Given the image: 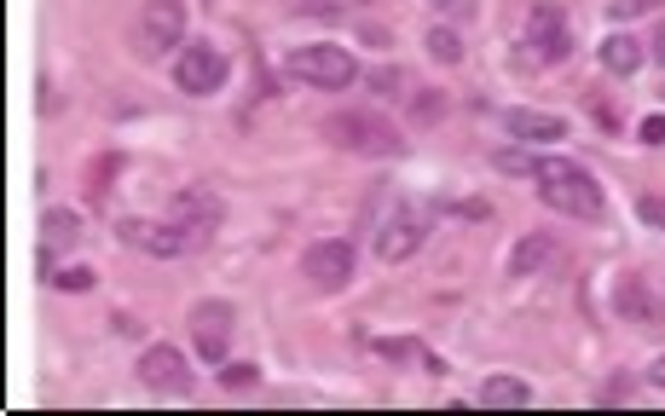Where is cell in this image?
<instances>
[{
    "mask_svg": "<svg viewBox=\"0 0 665 416\" xmlns=\"http://www.w3.org/2000/svg\"><path fill=\"white\" fill-rule=\"evenodd\" d=\"M648 382H654V387H665V353H659V358L648 364Z\"/></svg>",
    "mask_w": 665,
    "mask_h": 416,
    "instance_id": "37",
    "label": "cell"
},
{
    "mask_svg": "<svg viewBox=\"0 0 665 416\" xmlns=\"http://www.w3.org/2000/svg\"><path fill=\"white\" fill-rule=\"evenodd\" d=\"M423 46H428V59H440V64H464V35H457L451 23H434Z\"/></svg>",
    "mask_w": 665,
    "mask_h": 416,
    "instance_id": "20",
    "label": "cell"
},
{
    "mask_svg": "<svg viewBox=\"0 0 665 416\" xmlns=\"http://www.w3.org/2000/svg\"><path fill=\"white\" fill-rule=\"evenodd\" d=\"M371 87H376L382 98H405V87H412V75H405L399 64H382V70H371Z\"/></svg>",
    "mask_w": 665,
    "mask_h": 416,
    "instance_id": "22",
    "label": "cell"
},
{
    "mask_svg": "<svg viewBox=\"0 0 665 416\" xmlns=\"http://www.w3.org/2000/svg\"><path fill=\"white\" fill-rule=\"evenodd\" d=\"M59 283H64L70 295H87V290H93V267H64Z\"/></svg>",
    "mask_w": 665,
    "mask_h": 416,
    "instance_id": "27",
    "label": "cell"
},
{
    "mask_svg": "<svg viewBox=\"0 0 665 416\" xmlns=\"http://www.w3.org/2000/svg\"><path fill=\"white\" fill-rule=\"evenodd\" d=\"M376 353H382V358H412L417 342H376Z\"/></svg>",
    "mask_w": 665,
    "mask_h": 416,
    "instance_id": "33",
    "label": "cell"
},
{
    "mask_svg": "<svg viewBox=\"0 0 665 416\" xmlns=\"http://www.w3.org/2000/svg\"><path fill=\"white\" fill-rule=\"evenodd\" d=\"M596 59H602L607 75H636V70H643V59H648V46L636 41V35H625V30H613V35L602 41Z\"/></svg>",
    "mask_w": 665,
    "mask_h": 416,
    "instance_id": "15",
    "label": "cell"
},
{
    "mask_svg": "<svg viewBox=\"0 0 665 416\" xmlns=\"http://www.w3.org/2000/svg\"><path fill=\"white\" fill-rule=\"evenodd\" d=\"M659 7H665V0H607V18L613 23H631V18H648Z\"/></svg>",
    "mask_w": 665,
    "mask_h": 416,
    "instance_id": "23",
    "label": "cell"
},
{
    "mask_svg": "<svg viewBox=\"0 0 665 416\" xmlns=\"http://www.w3.org/2000/svg\"><path fill=\"white\" fill-rule=\"evenodd\" d=\"M226 82H232V59H226L220 46H209V41H197V46H186L180 59H174V87H180L186 98H209Z\"/></svg>",
    "mask_w": 665,
    "mask_h": 416,
    "instance_id": "6",
    "label": "cell"
},
{
    "mask_svg": "<svg viewBox=\"0 0 665 416\" xmlns=\"http://www.w3.org/2000/svg\"><path fill=\"white\" fill-rule=\"evenodd\" d=\"M111 324H116V335H139V319H134V312H116Z\"/></svg>",
    "mask_w": 665,
    "mask_h": 416,
    "instance_id": "36",
    "label": "cell"
},
{
    "mask_svg": "<svg viewBox=\"0 0 665 416\" xmlns=\"http://www.w3.org/2000/svg\"><path fill=\"white\" fill-rule=\"evenodd\" d=\"M492 163H498L503 174H521V179H532V174H539V156H532V150H498Z\"/></svg>",
    "mask_w": 665,
    "mask_h": 416,
    "instance_id": "24",
    "label": "cell"
},
{
    "mask_svg": "<svg viewBox=\"0 0 665 416\" xmlns=\"http://www.w3.org/2000/svg\"><path fill=\"white\" fill-rule=\"evenodd\" d=\"M428 226H434V215H428L423 202H399V208H388V215L376 220V238H371L376 260H382V267H399V260H412V254L428 243Z\"/></svg>",
    "mask_w": 665,
    "mask_h": 416,
    "instance_id": "4",
    "label": "cell"
},
{
    "mask_svg": "<svg viewBox=\"0 0 665 416\" xmlns=\"http://www.w3.org/2000/svg\"><path fill=\"white\" fill-rule=\"evenodd\" d=\"M319 134L336 150H353V156H394L399 150V134L376 111H330L319 122Z\"/></svg>",
    "mask_w": 665,
    "mask_h": 416,
    "instance_id": "3",
    "label": "cell"
},
{
    "mask_svg": "<svg viewBox=\"0 0 665 416\" xmlns=\"http://www.w3.org/2000/svg\"><path fill=\"white\" fill-rule=\"evenodd\" d=\"M503 127H509V139H521V145H550V139H568V122L550 116V111H503Z\"/></svg>",
    "mask_w": 665,
    "mask_h": 416,
    "instance_id": "14",
    "label": "cell"
},
{
    "mask_svg": "<svg viewBox=\"0 0 665 416\" xmlns=\"http://www.w3.org/2000/svg\"><path fill=\"white\" fill-rule=\"evenodd\" d=\"M539 197L555 208V215H573V220H602L607 215V197L596 186V174L573 163V156H539V174H532Z\"/></svg>",
    "mask_w": 665,
    "mask_h": 416,
    "instance_id": "1",
    "label": "cell"
},
{
    "mask_svg": "<svg viewBox=\"0 0 665 416\" xmlns=\"http://www.w3.org/2000/svg\"><path fill=\"white\" fill-rule=\"evenodd\" d=\"M434 12H446L451 23H464V18H475V0H434Z\"/></svg>",
    "mask_w": 665,
    "mask_h": 416,
    "instance_id": "31",
    "label": "cell"
},
{
    "mask_svg": "<svg viewBox=\"0 0 665 416\" xmlns=\"http://www.w3.org/2000/svg\"><path fill=\"white\" fill-rule=\"evenodd\" d=\"M186 41V0H145V52H174Z\"/></svg>",
    "mask_w": 665,
    "mask_h": 416,
    "instance_id": "13",
    "label": "cell"
},
{
    "mask_svg": "<svg viewBox=\"0 0 665 416\" xmlns=\"http://www.w3.org/2000/svg\"><path fill=\"white\" fill-rule=\"evenodd\" d=\"M648 59H659V70H665V18H659V30H654V41H648Z\"/></svg>",
    "mask_w": 665,
    "mask_h": 416,
    "instance_id": "35",
    "label": "cell"
},
{
    "mask_svg": "<svg viewBox=\"0 0 665 416\" xmlns=\"http://www.w3.org/2000/svg\"><path fill=\"white\" fill-rule=\"evenodd\" d=\"M168 220L180 226L191 243H209L215 231H220V220H226V202L209 186H180V191H174V202H168Z\"/></svg>",
    "mask_w": 665,
    "mask_h": 416,
    "instance_id": "8",
    "label": "cell"
},
{
    "mask_svg": "<svg viewBox=\"0 0 665 416\" xmlns=\"http://www.w3.org/2000/svg\"><path fill=\"white\" fill-rule=\"evenodd\" d=\"M139 382L150 387V394H191V364H186V353L180 347H168V342H150L145 353H139Z\"/></svg>",
    "mask_w": 665,
    "mask_h": 416,
    "instance_id": "11",
    "label": "cell"
},
{
    "mask_svg": "<svg viewBox=\"0 0 665 416\" xmlns=\"http://www.w3.org/2000/svg\"><path fill=\"white\" fill-rule=\"evenodd\" d=\"M35 93H41V98H35V104H41V116H53V111H59V98H53V82H46V75L35 82Z\"/></svg>",
    "mask_w": 665,
    "mask_h": 416,
    "instance_id": "34",
    "label": "cell"
},
{
    "mask_svg": "<svg viewBox=\"0 0 665 416\" xmlns=\"http://www.w3.org/2000/svg\"><path fill=\"white\" fill-rule=\"evenodd\" d=\"M342 0H290V12H301V18H330Z\"/></svg>",
    "mask_w": 665,
    "mask_h": 416,
    "instance_id": "29",
    "label": "cell"
},
{
    "mask_svg": "<svg viewBox=\"0 0 665 416\" xmlns=\"http://www.w3.org/2000/svg\"><path fill=\"white\" fill-rule=\"evenodd\" d=\"M480 405L486 410H521V405H532V387L521 376H486L480 382Z\"/></svg>",
    "mask_w": 665,
    "mask_h": 416,
    "instance_id": "17",
    "label": "cell"
},
{
    "mask_svg": "<svg viewBox=\"0 0 665 416\" xmlns=\"http://www.w3.org/2000/svg\"><path fill=\"white\" fill-rule=\"evenodd\" d=\"M284 75H290V82H306V87H324V93H342V87L360 82V64H353L347 46L313 41V46H295V52H290Z\"/></svg>",
    "mask_w": 665,
    "mask_h": 416,
    "instance_id": "2",
    "label": "cell"
},
{
    "mask_svg": "<svg viewBox=\"0 0 665 416\" xmlns=\"http://www.w3.org/2000/svg\"><path fill=\"white\" fill-rule=\"evenodd\" d=\"M636 215H643V226H665V197H643Z\"/></svg>",
    "mask_w": 665,
    "mask_h": 416,
    "instance_id": "32",
    "label": "cell"
},
{
    "mask_svg": "<svg viewBox=\"0 0 665 416\" xmlns=\"http://www.w3.org/2000/svg\"><path fill=\"white\" fill-rule=\"evenodd\" d=\"M35 272H41V283H59V249L41 238V249H35Z\"/></svg>",
    "mask_w": 665,
    "mask_h": 416,
    "instance_id": "26",
    "label": "cell"
},
{
    "mask_svg": "<svg viewBox=\"0 0 665 416\" xmlns=\"http://www.w3.org/2000/svg\"><path fill=\"white\" fill-rule=\"evenodd\" d=\"M613 312H620V324L665 330V301L648 290L643 272H620V278H613Z\"/></svg>",
    "mask_w": 665,
    "mask_h": 416,
    "instance_id": "10",
    "label": "cell"
},
{
    "mask_svg": "<svg viewBox=\"0 0 665 416\" xmlns=\"http://www.w3.org/2000/svg\"><path fill=\"white\" fill-rule=\"evenodd\" d=\"M186 324H191L197 358L226 364V347H232V330H238V306H232V301H197V306L186 312Z\"/></svg>",
    "mask_w": 665,
    "mask_h": 416,
    "instance_id": "7",
    "label": "cell"
},
{
    "mask_svg": "<svg viewBox=\"0 0 665 416\" xmlns=\"http://www.w3.org/2000/svg\"><path fill=\"white\" fill-rule=\"evenodd\" d=\"M659 93H665V87H659Z\"/></svg>",
    "mask_w": 665,
    "mask_h": 416,
    "instance_id": "38",
    "label": "cell"
},
{
    "mask_svg": "<svg viewBox=\"0 0 665 416\" xmlns=\"http://www.w3.org/2000/svg\"><path fill=\"white\" fill-rule=\"evenodd\" d=\"M41 238L53 243V249L59 243L70 249L75 238H82V215H75V208H46V215H41Z\"/></svg>",
    "mask_w": 665,
    "mask_h": 416,
    "instance_id": "19",
    "label": "cell"
},
{
    "mask_svg": "<svg viewBox=\"0 0 665 416\" xmlns=\"http://www.w3.org/2000/svg\"><path fill=\"white\" fill-rule=\"evenodd\" d=\"M636 134H643V145H665V116L659 111L643 116V122H636Z\"/></svg>",
    "mask_w": 665,
    "mask_h": 416,
    "instance_id": "30",
    "label": "cell"
},
{
    "mask_svg": "<svg viewBox=\"0 0 665 416\" xmlns=\"http://www.w3.org/2000/svg\"><path fill=\"white\" fill-rule=\"evenodd\" d=\"M555 254V243L544 238V231H532V238H521L516 249H509V278H539V267Z\"/></svg>",
    "mask_w": 665,
    "mask_h": 416,
    "instance_id": "18",
    "label": "cell"
},
{
    "mask_svg": "<svg viewBox=\"0 0 665 416\" xmlns=\"http://www.w3.org/2000/svg\"><path fill=\"white\" fill-rule=\"evenodd\" d=\"M353 267H360V249H353L347 238H319V243L301 249V278L313 283V290H324V295L347 290Z\"/></svg>",
    "mask_w": 665,
    "mask_h": 416,
    "instance_id": "5",
    "label": "cell"
},
{
    "mask_svg": "<svg viewBox=\"0 0 665 416\" xmlns=\"http://www.w3.org/2000/svg\"><path fill=\"white\" fill-rule=\"evenodd\" d=\"M116 238H122L127 249H139V254H157V260H174V254L191 249V238H186L174 220H145V215L116 220Z\"/></svg>",
    "mask_w": 665,
    "mask_h": 416,
    "instance_id": "12",
    "label": "cell"
},
{
    "mask_svg": "<svg viewBox=\"0 0 665 416\" xmlns=\"http://www.w3.org/2000/svg\"><path fill=\"white\" fill-rule=\"evenodd\" d=\"M254 382H261V364H254V358H238V364H226V371H220V387H254Z\"/></svg>",
    "mask_w": 665,
    "mask_h": 416,
    "instance_id": "25",
    "label": "cell"
},
{
    "mask_svg": "<svg viewBox=\"0 0 665 416\" xmlns=\"http://www.w3.org/2000/svg\"><path fill=\"white\" fill-rule=\"evenodd\" d=\"M451 215H464V220H492V202H486V197H464V202H451Z\"/></svg>",
    "mask_w": 665,
    "mask_h": 416,
    "instance_id": "28",
    "label": "cell"
},
{
    "mask_svg": "<svg viewBox=\"0 0 665 416\" xmlns=\"http://www.w3.org/2000/svg\"><path fill=\"white\" fill-rule=\"evenodd\" d=\"M527 46L539 52L544 64H561V59L573 52V30H568L561 0H532V12H527Z\"/></svg>",
    "mask_w": 665,
    "mask_h": 416,
    "instance_id": "9",
    "label": "cell"
},
{
    "mask_svg": "<svg viewBox=\"0 0 665 416\" xmlns=\"http://www.w3.org/2000/svg\"><path fill=\"white\" fill-rule=\"evenodd\" d=\"M116 174H122V150H98L93 163H87V174H82L87 208H105V197H111V186H116Z\"/></svg>",
    "mask_w": 665,
    "mask_h": 416,
    "instance_id": "16",
    "label": "cell"
},
{
    "mask_svg": "<svg viewBox=\"0 0 665 416\" xmlns=\"http://www.w3.org/2000/svg\"><path fill=\"white\" fill-rule=\"evenodd\" d=\"M446 111H451V98H446L440 87H417V98H412V122H417V127H434Z\"/></svg>",
    "mask_w": 665,
    "mask_h": 416,
    "instance_id": "21",
    "label": "cell"
}]
</instances>
